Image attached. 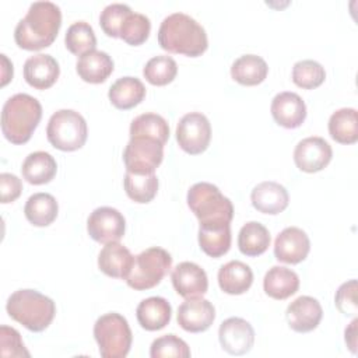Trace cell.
<instances>
[{"instance_id": "obj_1", "label": "cell", "mask_w": 358, "mask_h": 358, "mask_svg": "<svg viewBox=\"0 0 358 358\" xmlns=\"http://www.w3.org/2000/svg\"><path fill=\"white\" fill-rule=\"evenodd\" d=\"M62 27L60 7L52 1H35L14 29L15 43L25 50L50 46Z\"/></svg>"}, {"instance_id": "obj_2", "label": "cell", "mask_w": 358, "mask_h": 358, "mask_svg": "<svg viewBox=\"0 0 358 358\" xmlns=\"http://www.w3.org/2000/svg\"><path fill=\"white\" fill-rule=\"evenodd\" d=\"M158 43L169 53L189 57L201 56L208 48L204 28L185 13H172L162 20L158 29Z\"/></svg>"}, {"instance_id": "obj_3", "label": "cell", "mask_w": 358, "mask_h": 358, "mask_svg": "<svg viewBox=\"0 0 358 358\" xmlns=\"http://www.w3.org/2000/svg\"><path fill=\"white\" fill-rule=\"evenodd\" d=\"M42 117L41 102L28 94H15L3 105L1 131L13 144L27 143Z\"/></svg>"}, {"instance_id": "obj_4", "label": "cell", "mask_w": 358, "mask_h": 358, "mask_svg": "<svg viewBox=\"0 0 358 358\" xmlns=\"http://www.w3.org/2000/svg\"><path fill=\"white\" fill-rule=\"evenodd\" d=\"M6 310L11 319L21 323L25 329L39 333L49 327L55 315L53 299L36 289H18L13 292L6 303Z\"/></svg>"}, {"instance_id": "obj_5", "label": "cell", "mask_w": 358, "mask_h": 358, "mask_svg": "<svg viewBox=\"0 0 358 358\" xmlns=\"http://www.w3.org/2000/svg\"><path fill=\"white\" fill-rule=\"evenodd\" d=\"M187 206L200 225L231 224L234 218L232 201L208 182L194 183L187 192Z\"/></svg>"}, {"instance_id": "obj_6", "label": "cell", "mask_w": 358, "mask_h": 358, "mask_svg": "<svg viewBox=\"0 0 358 358\" xmlns=\"http://www.w3.org/2000/svg\"><path fill=\"white\" fill-rule=\"evenodd\" d=\"M94 337L102 358H124L133 341V334L126 317L116 312L105 313L96 319Z\"/></svg>"}, {"instance_id": "obj_7", "label": "cell", "mask_w": 358, "mask_h": 358, "mask_svg": "<svg viewBox=\"0 0 358 358\" xmlns=\"http://www.w3.org/2000/svg\"><path fill=\"white\" fill-rule=\"evenodd\" d=\"M87 122L73 109L56 110L46 127L48 141L60 151H76L87 141Z\"/></svg>"}, {"instance_id": "obj_8", "label": "cell", "mask_w": 358, "mask_h": 358, "mask_svg": "<svg viewBox=\"0 0 358 358\" xmlns=\"http://www.w3.org/2000/svg\"><path fill=\"white\" fill-rule=\"evenodd\" d=\"M172 267V256L162 248L152 246L134 256L133 267L126 277L130 288L144 291L158 285Z\"/></svg>"}, {"instance_id": "obj_9", "label": "cell", "mask_w": 358, "mask_h": 358, "mask_svg": "<svg viewBox=\"0 0 358 358\" xmlns=\"http://www.w3.org/2000/svg\"><path fill=\"white\" fill-rule=\"evenodd\" d=\"M164 159V145L150 137H130L123 162L127 172L154 173Z\"/></svg>"}, {"instance_id": "obj_10", "label": "cell", "mask_w": 358, "mask_h": 358, "mask_svg": "<svg viewBox=\"0 0 358 358\" xmlns=\"http://www.w3.org/2000/svg\"><path fill=\"white\" fill-rule=\"evenodd\" d=\"M211 140V124L206 115L190 112L180 117L176 126V141L179 147L190 154L197 155L204 152Z\"/></svg>"}, {"instance_id": "obj_11", "label": "cell", "mask_w": 358, "mask_h": 358, "mask_svg": "<svg viewBox=\"0 0 358 358\" xmlns=\"http://www.w3.org/2000/svg\"><path fill=\"white\" fill-rule=\"evenodd\" d=\"M87 231L95 242H117L124 235L126 220L123 214L113 207H98L87 220Z\"/></svg>"}, {"instance_id": "obj_12", "label": "cell", "mask_w": 358, "mask_h": 358, "mask_svg": "<svg viewBox=\"0 0 358 358\" xmlns=\"http://www.w3.org/2000/svg\"><path fill=\"white\" fill-rule=\"evenodd\" d=\"M331 145L317 136L301 140L294 150V162L302 172L313 173L324 169L331 161Z\"/></svg>"}, {"instance_id": "obj_13", "label": "cell", "mask_w": 358, "mask_h": 358, "mask_svg": "<svg viewBox=\"0 0 358 358\" xmlns=\"http://www.w3.org/2000/svg\"><path fill=\"white\" fill-rule=\"evenodd\" d=\"M218 340L222 350L228 354L243 355L253 347L255 330L242 317H228L220 324Z\"/></svg>"}, {"instance_id": "obj_14", "label": "cell", "mask_w": 358, "mask_h": 358, "mask_svg": "<svg viewBox=\"0 0 358 358\" xmlns=\"http://www.w3.org/2000/svg\"><path fill=\"white\" fill-rule=\"evenodd\" d=\"M310 250V241L306 232L298 227L284 228L275 238L274 256L278 262L298 264L303 262Z\"/></svg>"}, {"instance_id": "obj_15", "label": "cell", "mask_w": 358, "mask_h": 358, "mask_svg": "<svg viewBox=\"0 0 358 358\" xmlns=\"http://www.w3.org/2000/svg\"><path fill=\"white\" fill-rule=\"evenodd\" d=\"M215 319V309L208 299L201 296L187 298L178 308V324L189 333L206 331Z\"/></svg>"}, {"instance_id": "obj_16", "label": "cell", "mask_w": 358, "mask_h": 358, "mask_svg": "<svg viewBox=\"0 0 358 358\" xmlns=\"http://www.w3.org/2000/svg\"><path fill=\"white\" fill-rule=\"evenodd\" d=\"M323 316L320 302L309 295H302L294 299L287 310L285 319L288 326L296 333H308L315 330Z\"/></svg>"}, {"instance_id": "obj_17", "label": "cell", "mask_w": 358, "mask_h": 358, "mask_svg": "<svg viewBox=\"0 0 358 358\" xmlns=\"http://www.w3.org/2000/svg\"><path fill=\"white\" fill-rule=\"evenodd\" d=\"M175 291L185 299L203 296L208 288L206 271L193 262L179 263L171 274Z\"/></svg>"}, {"instance_id": "obj_18", "label": "cell", "mask_w": 358, "mask_h": 358, "mask_svg": "<svg viewBox=\"0 0 358 358\" xmlns=\"http://www.w3.org/2000/svg\"><path fill=\"white\" fill-rule=\"evenodd\" d=\"M270 110L275 123L285 129H296L306 119V105L303 99L291 91L277 94L271 101Z\"/></svg>"}, {"instance_id": "obj_19", "label": "cell", "mask_w": 358, "mask_h": 358, "mask_svg": "<svg viewBox=\"0 0 358 358\" xmlns=\"http://www.w3.org/2000/svg\"><path fill=\"white\" fill-rule=\"evenodd\" d=\"M60 67L55 57L38 53L28 57L24 63V78L35 90H48L59 78Z\"/></svg>"}, {"instance_id": "obj_20", "label": "cell", "mask_w": 358, "mask_h": 358, "mask_svg": "<svg viewBox=\"0 0 358 358\" xmlns=\"http://www.w3.org/2000/svg\"><path fill=\"white\" fill-rule=\"evenodd\" d=\"M134 263V256L122 243L109 242L101 249L98 255L99 270L112 278H123L129 275Z\"/></svg>"}, {"instance_id": "obj_21", "label": "cell", "mask_w": 358, "mask_h": 358, "mask_svg": "<svg viewBox=\"0 0 358 358\" xmlns=\"http://www.w3.org/2000/svg\"><path fill=\"white\" fill-rule=\"evenodd\" d=\"M250 200L257 211L275 215L288 207L289 196L282 185L273 180H266L253 187Z\"/></svg>"}, {"instance_id": "obj_22", "label": "cell", "mask_w": 358, "mask_h": 358, "mask_svg": "<svg viewBox=\"0 0 358 358\" xmlns=\"http://www.w3.org/2000/svg\"><path fill=\"white\" fill-rule=\"evenodd\" d=\"M136 316L143 329L148 331H157L164 329L171 322L172 308L165 298L150 296L138 303Z\"/></svg>"}, {"instance_id": "obj_23", "label": "cell", "mask_w": 358, "mask_h": 358, "mask_svg": "<svg viewBox=\"0 0 358 358\" xmlns=\"http://www.w3.org/2000/svg\"><path fill=\"white\" fill-rule=\"evenodd\" d=\"M76 70L83 81L90 84H101L112 74L113 60L106 52L95 49L80 56Z\"/></svg>"}, {"instance_id": "obj_24", "label": "cell", "mask_w": 358, "mask_h": 358, "mask_svg": "<svg viewBox=\"0 0 358 358\" xmlns=\"http://www.w3.org/2000/svg\"><path fill=\"white\" fill-rule=\"evenodd\" d=\"M253 282L252 268L239 260H231L218 270V285L229 295L245 294Z\"/></svg>"}, {"instance_id": "obj_25", "label": "cell", "mask_w": 358, "mask_h": 358, "mask_svg": "<svg viewBox=\"0 0 358 358\" xmlns=\"http://www.w3.org/2000/svg\"><path fill=\"white\" fill-rule=\"evenodd\" d=\"M264 292L273 299H287L299 288L298 274L284 266H273L263 278Z\"/></svg>"}, {"instance_id": "obj_26", "label": "cell", "mask_w": 358, "mask_h": 358, "mask_svg": "<svg viewBox=\"0 0 358 358\" xmlns=\"http://www.w3.org/2000/svg\"><path fill=\"white\" fill-rule=\"evenodd\" d=\"M145 96L144 84L136 77H120L109 88L108 98L117 109H131L141 103Z\"/></svg>"}, {"instance_id": "obj_27", "label": "cell", "mask_w": 358, "mask_h": 358, "mask_svg": "<svg viewBox=\"0 0 358 358\" xmlns=\"http://www.w3.org/2000/svg\"><path fill=\"white\" fill-rule=\"evenodd\" d=\"M57 171L56 159L46 151L31 152L22 162V178L31 185L49 183Z\"/></svg>"}, {"instance_id": "obj_28", "label": "cell", "mask_w": 358, "mask_h": 358, "mask_svg": "<svg viewBox=\"0 0 358 358\" xmlns=\"http://www.w3.org/2000/svg\"><path fill=\"white\" fill-rule=\"evenodd\" d=\"M200 249L210 257H221L231 248V224H207L199 228Z\"/></svg>"}, {"instance_id": "obj_29", "label": "cell", "mask_w": 358, "mask_h": 358, "mask_svg": "<svg viewBox=\"0 0 358 358\" xmlns=\"http://www.w3.org/2000/svg\"><path fill=\"white\" fill-rule=\"evenodd\" d=\"M268 66L266 60L257 55H243L231 66V77L242 85H257L267 77Z\"/></svg>"}, {"instance_id": "obj_30", "label": "cell", "mask_w": 358, "mask_h": 358, "mask_svg": "<svg viewBox=\"0 0 358 358\" xmlns=\"http://www.w3.org/2000/svg\"><path fill=\"white\" fill-rule=\"evenodd\" d=\"M59 213V204L56 199L49 193H34L28 197L24 214L27 220L35 227H48L50 225Z\"/></svg>"}, {"instance_id": "obj_31", "label": "cell", "mask_w": 358, "mask_h": 358, "mask_svg": "<svg viewBox=\"0 0 358 358\" xmlns=\"http://www.w3.org/2000/svg\"><path fill=\"white\" fill-rule=\"evenodd\" d=\"M330 137L340 144H354L358 140V112L354 108H341L329 119Z\"/></svg>"}, {"instance_id": "obj_32", "label": "cell", "mask_w": 358, "mask_h": 358, "mask_svg": "<svg viewBox=\"0 0 358 358\" xmlns=\"http://www.w3.org/2000/svg\"><path fill=\"white\" fill-rule=\"evenodd\" d=\"M270 232L268 229L257 222V221H249L246 222L238 235V246L241 253L249 257L260 256L263 255L268 246H270Z\"/></svg>"}, {"instance_id": "obj_33", "label": "cell", "mask_w": 358, "mask_h": 358, "mask_svg": "<svg viewBox=\"0 0 358 358\" xmlns=\"http://www.w3.org/2000/svg\"><path fill=\"white\" fill-rule=\"evenodd\" d=\"M130 137H150L165 145L169 138V124L161 115L152 112L143 113L133 119Z\"/></svg>"}, {"instance_id": "obj_34", "label": "cell", "mask_w": 358, "mask_h": 358, "mask_svg": "<svg viewBox=\"0 0 358 358\" xmlns=\"http://www.w3.org/2000/svg\"><path fill=\"white\" fill-rule=\"evenodd\" d=\"M126 194L136 203H150L158 192V178L155 173L127 172L123 179Z\"/></svg>"}, {"instance_id": "obj_35", "label": "cell", "mask_w": 358, "mask_h": 358, "mask_svg": "<svg viewBox=\"0 0 358 358\" xmlns=\"http://www.w3.org/2000/svg\"><path fill=\"white\" fill-rule=\"evenodd\" d=\"M66 48L76 56H83L88 52L95 50L96 36L92 27L85 21L73 22L64 36Z\"/></svg>"}, {"instance_id": "obj_36", "label": "cell", "mask_w": 358, "mask_h": 358, "mask_svg": "<svg viewBox=\"0 0 358 358\" xmlns=\"http://www.w3.org/2000/svg\"><path fill=\"white\" fill-rule=\"evenodd\" d=\"M178 74V64L171 56L159 55L151 57L144 69L143 76L152 85H166L175 80Z\"/></svg>"}, {"instance_id": "obj_37", "label": "cell", "mask_w": 358, "mask_h": 358, "mask_svg": "<svg viewBox=\"0 0 358 358\" xmlns=\"http://www.w3.org/2000/svg\"><path fill=\"white\" fill-rule=\"evenodd\" d=\"M291 77H292L294 84L298 85L299 88L313 90L323 84V81L326 78V71H324V67L319 62L305 59V60H299L294 64Z\"/></svg>"}, {"instance_id": "obj_38", "label": "cell", "mask_w": 358, "mask_h": 358, "mask_svg": "<svg viewBox=\"0 0 358 358\" xmlns=\"http://www.w3.org/2000/svg\"><path fill=\"white\" fill-rule=\"evenodd\" d=\"M151 31L150 18L141 13H130L120 28V36L126 43L138 46L148 39Z\"/></svg>"}, {"instance_id": "obj_39", "label": "cell", "mask_w": 358, "mask_h": 358, "mask_svg": "<svg viewBox=\"0 0 358 358\" xmlns=\"http://www.w3.org/2000/svg\"><path fill=\"white\" fill-rule=\"evenodd\" d=\"M150 357L151 358H189L190 348L180 337L175 334H165L155 338L150 347Z\"/></svg>"}, {"instance_id": "obj_40", "label": "cell", "mask_w": 358, "mask_h": 358, "mask_svg": "<svg viewBox=\"0 0 358 358\" xmlns=\"http://www.w3.org/2000/svg\"><path fill=\"white\" fill-rule=\"evenodd\" d=\"M131 13V8L123 3L108 4L99 15V24L102 31L110 38L120 36V28L124 18Z\"/></svg>"}, {"instance_id": "obj_41", "label": "cell", "mask_w": 358, "mask_h": 358, "mask_svg": "<svg viewBox=\"0 0 358 358\" xmlns=\"http://www.w3.org/2000/svg\"><path fill=\"white\" fill-rule=\"evenodd\" d=\"M0 355L4 358L29 357V352L21 340V334L15 329L4 324L0 327Z\"/></svg>"}, {"instance_id": "obj_42", "label": "cell", "mask_w": 358, "mask_h": 358, "mask_svg": "<svg viewBox=\"0 0 358 358\" xmlns=\"http://www.w3.org/2000/svg\"><path fill=\"white\" fill-rule=\"evenodd\" d=\"M334 303L337 309L345 316H357V280H350L341 284L336 292Z\"/></svg>"}, {"instance_id": "obj_43", "label": "cell", "mask_w": 358, "mask_h": 358, "mask_svg": "<svg viewBox=\"0 0 358 358\" xmlns=\"http://www.w3.org/2000/svg\"><path fill=\"white\" fill-rule=\"evenodd\" d=\"M22 192V183L21 179L8 172H3L0 175V193H1V203H13L20 197Z\"/></svg>"}, {"instance_id": "obj_44", "label": "cell", "mask_w": 358, "mask_h": 358, "mask_svg": "<svg viewBox=\"0 0 358 358\" xmlns=\"http://www.w3.org/2000/svg\"><path fill=\"white\" fill-rule=\"evenodd\" d=\"M357 324H358V319L354 317V320L350 323L348 327H345V331H344L347 347L352 354L357 352Z\"/></svg>"}, {"instance_id": "obj_45", "label": "cell", "mask_w": 358, "mask_h": 358, "mask_svg": "<svg viewBox=\"0 0 358 358\" xmlns=\"http://www.w3.org/2000/svg\"><path fill=\"white\" fill-rule=\"evenodd\" d=\"M1 56V87H4L13 78V63L8 62L6 55Z\"/></svg>"}]
</instances>
